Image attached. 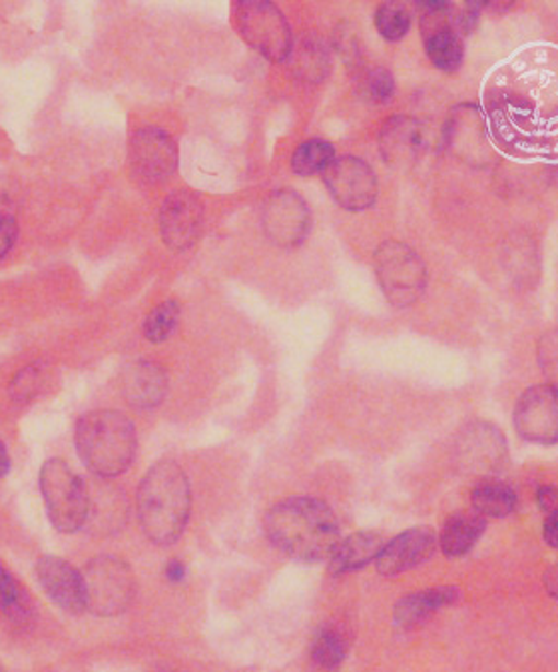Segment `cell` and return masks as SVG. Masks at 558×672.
Listing matches in <instances>:
<instances>
[{
  "instance_id": "obj_1",
  "label": "cell",
  "mask_w": 558,
  "mask_h": 672,
  "mask_svg": "<svg viewBox=\"0 0 558 672\" xmlns=\"http://www.w3.org/2000/svg\"><path fill=\"white\" fill-rule=\"evenodd\" d=\"M269 541L293 559H329L341 535L329 505L310 497H291L276 505L266 517Z\"/></svg>"
},
{
  "instance_id": "obj_2",
  "label": "cell",
  "mask_w": 558,
  "mask_h": 672,
  "mask_svg": "<svg viewBox=\"0 0 558 672\" xmlns=\"http://www.w3.org/2000/svg\"><path fill=\"white\" fill-rule=\"evenodd\" d=\"M190 482L176 461H158L138 489V519L146 537L156 545H172L190 519Z\"/></svg>"
},
{
  "instance_id": "obj_3",
  "label": "cell",
  "mask_w": 558,
  "mask_h": 672,
  "mask_svg": "<svg viewBox=\"0 0 558 672\" xmlns=\"http://www.w3.org/2000/svg\"><path fill=\"white\" fill-rule=\"evenodd\" d=\"M74 439L80 460L94 475L118 477L135 461V424L120 412L96 409L82 415Z\"/></svg>"
},
{
  "instance_id": "obj_4",
  "label": "cell",
  "mask_w": 558,
  "mask_h": 672,
  "mask_svg": "<svg viewBox=\"0 0 558 672\" xmlns=\"http://www.w3.org/2000/svg\"><path fill=\"white\" fill-rule=\"evenodd\" d=\"M40 494L56 531L77 533L90 513L89 487L62 460H48L40 470Z\"/></svg>"
},
{
  "instance_id": "obj_5",
  "label": "cell",
  "mask_w": 558,
  "mask_h": 672,
  "mask_svg": "<svg viewBox=\"0 0 558 672\" xmlns=\"http://www.w3.org/2000/svg\"><path fill=\"white\" fill-rule=\"evenodd\" d=\"M235 31L261 57L281 62L293 50V36L283 12L266 0H237L232 7Z\"/></svg>"
},
{
  "instance_id": "obj_6",
  "label": "cell",
  "mask_w": 558,
  "mask_h": 672,
  "mask_svg": "<svg viewBox=\"0 0 558 672\" xmlns=\"http://www.w3.org/2000/svg\"><path fill=\"white\" fill-rule=\"evenodd\" d=\"M373 266L391 305L407 308L423 296L427 268L414 247L395 240L383 242L373 256Z\"/></svg>"
},
{
  "instance_id": "obj_7",
  "label": "cell",
  "mask_w": 558,
  "mask_h": 672,
  "mask_svg": "<svg viewBox=\"0 0 558 672\" xmlns=\"http://www.w3.org/2000/svg\"><path fill=\"white\" fill-rule=\"evenodd\" d=\"M86 609L98 616L124 613L136 593L132 569L118 557L101 555L90 560L82 572Z\"/></svg>"
},
{
  "instance_id": "obj_8",
  "label": "cell",
  "mask_w": 558,
  "mask_h": 672,
  "mask_svg": "<svg viewBox=\"0 0 558 672\" xmlns=\"http://www.w3.org/2000/svg\"><path fill=\"white\" fill-rule=\"evenodd\" d=\"M507 463V441L491 424H470L455 441V465L463 475L491 479Z\"/></svg>"
},
{
  "instance_id": "obj_9",
  "label": "cell",
  "mask_w": 558,
  "mask_h": 672,
  "mask_svg": "<svg viewBox=\"0 0 558 672\" xmlns=\"http://www.w3.org/2000/svg\"><path fill=\"white\" fill-rule=\"evenodd\" d=\"M261 228L276 246H300L310 234L312 213L298 192H271L261 208Z\"/></svg>"
},
{
  "instance_id": "obj_10",
  "label": "cell",
  "mask_w": 558,
  "mask_h": 672,
  "mask_svg": "<svg viewBox=\"0 0 558 672\" xmlns=\"http://www.w3.org/2000/svg\"><path fill=\"white\" fill-rule=\"evenodd\" d=\"M324 182L335 202L349 212L368 210L377 200V176L361 158H335L324 172Z\"/></svg>"
},
{
  "instance_id": "obj_11",
  "label": "cell",
  "mask_w": 558,
  "mask_h": 672,
  "mask_svg": "<svg viewBox=\"0 0 558 672\" xmlns=\"http://www.w3.org/2000/svg\"><path fill=\"white\" fill-rule=\"evenodd\" d=\"M128 160L135 176L148 184H158L178 169V144L162 128H140L130 138Z\"/></svg>"
},
{
  "instance_id": "obj_12",
  "label": "cell",
  "mask_w": 558,
  "mask_h": 672,
  "mask_svg": "<svg viewBox=\"0 0 558 672\" xmlns=\"http://www.w3.org/2000/svg\"><path fill=\"white\" fill-rule=\"evenodd\" d=\"M514 427L531 443L553 445L558 441V390L553 385L528 387L514 407Z\"/></svg>"
},
{
  "instance_id": "obj_13",
  "label": "cell",
  "mask_w": 558,
  "mask_h": 672,
  "mask_svg": "<svg viewBox=\"0 0 558 672\" xmlns=\"http://www.w3.org/2000/svg\"><path fill=\"white\" fill-rule=\"evenodd\" d=\"M204 204L190 190L167 194L160 208V234L170 250L184 252L200 237Z\"/></svg>"
},
{
  "instance_id": "obj_14",
  "label": "cell",
  "mask_w": 558,
  "mask_h": 672,
  "mask_svg": "<svg viewBox=\"0 0 558 672\" xmlns=\"http://www.w3.org/2000/svg\"><path fill=\"white\" fill-rule=\"evenodd\" d=\"M437 547L439 538L431 529L427 526L409 529L381 549L380 557L375 559V567L383 577H395L427 563L435 555Z\"/></svg>"
},
{
  "instance_id": "obj_15",
  "label": "cell",
  "mask_w": 558,
  "mask_h": 672,
  "mask_svg": "<svg viewBox=\"0 0 558 672\" xmlns=\"http://www.w3.org/2000/svg\"><path fill=\"white\" fill-rule=\"evenodd\" d=\"M36 577L46 594L67 613L80 615L86 609L82 572L77 571L68 560L46 555L36 563Z\"/></svg>"
},
{
  "instance_id": "obj_16",
  "label": "cell",
  "mask_w": 558,
  "mask_h": 672,
  "mask_svg": "<svg viewBox=\"0 0 558 672\" xmlns=\"http://www.w3.org/2000/svg\"><path fill=\"white\" fill-rule=\"evenodd\" d=\"M429 147L423 124L409 116H393L380 135L381 157L390 166H411Z\"/></svg>"
},
{
  "instance_id": "obj_17",
  "label": "cell",
  "mask_w": 558,
  "mask_h": 672,
  "mask_svg": "<svg viewBox=\"0 0 558 672\" xmlns=\"http://www.w3.org/2000/svg\"><path fill=\"white\" fill-rule=\"evenodd\" d=\"M167 392L166 371L154 361H135L123 373L126 402L138 409H152L164 402Z\"/></svg>"
},
{
  "instance_id": "obj_18",
  "label": "cell",
  "mask_w": 558,
  "mask_h": 672,
  "mask_svg": "<svg viewBox=\"0 0 558 672\" xmlns=\"http://www.w3.org/2000/svg\"><path fill=\"white\" fill-rule=\"evenodd\" d=\"M457 587H433L421 593L407 594L402 601L395 605L393 611V621L397 627L403 630H411V628L423 625L429 616L433 615L443 606L455 605L458 601Z\"/></svg>"
},
{
  "instance_id": "obj_19",
  "label": "cell",
  "mask_w": 558,
  "mask_h": 672,
  "mask_svg": "<svg viewBox=\"0 0 558 672\" xmlns=\"http://www.w3.org/2000/svg\"><path fill=\"white\" fill-rule=\"evenodd\" d=\"M385 547L383 537L373 531H361L339 541L334 555L329 557V571L334 575L353 572L368 567L371 560L380 557L381 549Z\"/></svg>"
},
{
  "instance_id": "obj_20",
  "label": "cell",
  "mask_w": 558,
  "mask_h": 672,
  "mask_svg": "<svg viewBox=\"0 0 558 672\" xmlns=\"http://www.w3.org/2000/svg\"><path fill=\"white\" fill-rule=\"evenodd\" d=\"M449 144L463 160H475L487 148V128L475 106L458 108L446 130Z\"/></svg>"
},
{
  "instance_id": "obj_21",
  "label": "cell",
  "mask_w": 558,
  "mask_h": 672,
  "mask_svg": "<svg viewBox=\"0 0 558 672\" xmlns=\"http://www.w3.org/2000/svg\"><path fill=\"white\" fill-rule=\"evenodd\" d=\"M487 523L483 517L467 515V513H458L446 521L441 535H439V547L445 553L446 557H463L465 553H469L480 535L485 533Z\"/></svg>"
},
{
  "instance_id": "obj_22",
  "label": "cell",
  "mask_w": 558,
  "mask_h": 672,
  "mask_svg": "<svg viewBox=\"0 0 558 672\" xmlns=\"http://www.w3.org/2000/svg\"><path fill=\"white\" fill-rule=\"evenodd\" d=\"M470 503L475 513L483 519H501L513 513L516 507V494L507 483L487 479L473 489Z\"/></svg>"
},
{
  "instance_id": "obj_23",
  "label": "cell",
  "mask_w": 558,
  "mask_h": 672,
  "mask_svg": "<svg viewBox=\"0 0 558 672\" xmlns=\"http://www.w3.org/2000/svg\"><path fill=\"white\" fill-rule=\"evenodd\" d=\"M335 160V150L329 142L312 138L305 140L303 144L295 148L291 157V170L298 176H312V174H324L329 169V164Z\"/></svg>"
},
{
  "instance_id": "obj_24",
  "label": "cell",
  "mask_w": 558,
  "mask_h": 672,
  "mask_svg": "<svg viewBox=\"0 0 558 672\" xmlns=\"http://www.w3.org/2000/svg\"><path fill=\"white\" fill-rule=\"evenodd\" d=\"M347 642L335 628H324L312 645V661L322 671H337L346 661Z\"/></svg>"
},
{
  "instance_id": "obj_25",
  "label": "cell",
  "mask_w": 558,
  "mask_h": 672,
  "mask_svg": "<svg viewBox=\"0 0 558 672\" xmlns=\"http://www.w3.org/2000/svg\"><path fill=\"white\" fill-rule=\"evenodd\" d=\"M179 320V305L170 300V302L160 303L156 305L144 322V336L152 344H162L167 337L174 334Z\"/></svg>"
},
{
  "instance_id": "obj_26",
  "label": "cell",
  "mask_w": 558,
  "mask_h": 672,
  "mask_svg": "<svg viewBox=\"0 0 558 672\" xmlns=\"http://www.w3.org/2000/svg\"><path fill=\"white\" fill-rule=\"evenodd\" d=\"M375 26L385 40H402L409 33L411 14L399 2H385L375 12Z\"/></svg>"
},
{
  "instance_id": "obj_27",
  "label": "cell",
  "mask_w": 558,
  "mask_h": 672,
  "mask_svg": "<svg viewBox=\"0 0 558 672\" xmlns=\"http://www.w3.org/2000/svg\"><path fill=\"white\" fill-rule=\"evenodd\" d=\"M298 68L302 72V77L307 80H322L329 68V55L325 50V46L319 40H307L303 43L298 58Z\"/></svg>"
},
{
  "instance_id": "obj_28",
  "label": "cell",
  "mask_w": 558,
  "mask_h": 672,
  "mask_svg": "<svg viewBox=\"0 0 558 672\" xmlns=\"http://www.w3.org/2000/svg\"><path fill=\"white\" fill-rule=\"evenodd\" d=\"M40 383H43V368L38 363L23 368L11 381L12 399L21 402V404L33 399L34 395L40 390Z\"/></svg>"
},
{
  "instance_id": "obj_29",
  "label": "cell",
  "mask_w": 558,
  "mask_h": 672,
  "mask_svg": "<svg viewBox=\"0 0 558 672\" xmlns=\"http://www.w3.org/2000/svg\"><path fill=\"white\" fill-rule=\"evenodd\" d=\"M369 99L375 102H387L395 94V79L387 68H371L363 80Z\"/></svg>"
},
{
  "instance_id": "obj_30",
  "label": "cell",
  "mask_w": 558,
  "mask_h": 672,
  "mask_svg": "<svg viewBox=\"0 0 558 672\" xmlns=\"http://www.w3.org/2000/svg\"><path fill=\"white\" fill-rule=\"evenodd\" d=\"M538 361L543 366V371L547 375L548 385L558 390V329L548 332L547 336L540 339L538 346Z\"/></svg>"
},
{
  "instance_id": "obj_31",
  "label": "cell",
  "mask_w": 558,
  "mask_h": 672,
  "mask_svg": "<svg viewBox=\"0 0 558 672\" xmlns=\"http://www.w3.org/2000/svg\"><path fill=\"white\" fill-rule=\"evenodd\" d=\"M0 609L12 613L21 609V591L19 584L12 579L11 572L0 565Z\"/></svg>"
},
{
  "instance_id": "obj_32",
  "label": "cell",
  "mask_w": 558,
  "mask_h": 672,
  "mask_svg": "<svg viewBox=\"0 0 558 672\" xmlns=\"http://www.w3.org/2000/svg\"><path fill=\"white\" fill-rule=\"evenodd\" d=\"M16 234H19V228L11 216H0V259L11 252L16 242Z\"/></svg>"
},
{
  "instance_id": "obj_33",
  "label": "cell",
  "mask_w": 558,
  "mask_h": 672,
  "mask_svg": "<svg viewBox=\"0 0 558 672\" xmlns=\"http://www.w3.org/2000/svg\"><path fill=\"white\" fill-rule=\"evenodd\" d=\"M536 501L543 513L548 517L558 515V485H543L536 491Z\"/></svg>"
},
{
  "instance_id": "obj_34",
  "label": "cell",
  "mask_w": 558,
  "mask_h": 672,
  "mask_svg": "<svg viewBox=\"0 0 558 672\" xmlns=\"http://www.w3.org/2000/svg\"><path fill=\"white\" fill-rule=\"evenodd\" d=\"M543 537L553 549H558V515L548 517L543 529Z\"/></svg>"
},
{
  "instance_id": "obj_35",
  "label": "cell",
  "mask_w": 558,
  "mask_h": 672,
  "mask_svg": "<svg viewBox=\"0 0 558 672\" xmlns=\"http://www.w3.org/2000/svg\"><path fill=\"white\" fill-rule=\"evenodd\" d=\"M184 577H186V565H184V563H179V560H172V563H167V581H172V583H179Z\"/></svg>"
},
{
  "instance_id": "obj_36",
  "label": "cell",
  "mask_w": 558,
  "mask_h": 672,
  "mask_svg": "<svg viewBox=\"0 0 558 672\" xmlns=\"http://www.w3.org/2000/svg\"><path fill=\"white\" fill-rule=\"evenodd\" d=\"M545 587H547L548 593L558 599V563L548 567L547 572H545Z\"/></svg>"
},
{
  "instance_id": "obj_37",
  "label": "cell",
  "mask_w": 558,
  "mask_h": 672,
  "mask_svg": "<svg viewBox=\"0 0 558 672\" xmlns=\"http://www.w3.org/2000/svg\"><path fill=\"white\" fill-rule=\"evenodd\" d=\"M9 471H11V457H9V451L4 448V443L0 441V479L4 475H9Z\"/></svg>"
},
{
  "instance_id": "obj_38",
  "label": "cell",
  "mask_w": 558,
  "mask_h": 672,
  "mask_svg": "<svg viewBox=\"0 0 558 672\" xmlns=\"http://www.w3.org/2000/svg\"><path fill=\"white\" fill-rule=\"evenodd\" d=\"M0 672H2V669H0Z\"/></svg>"
}]
</instances>
